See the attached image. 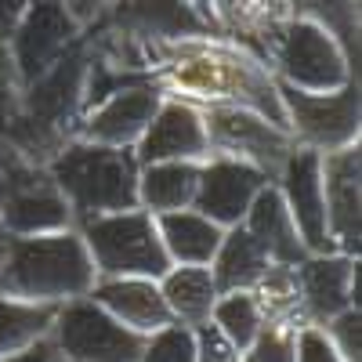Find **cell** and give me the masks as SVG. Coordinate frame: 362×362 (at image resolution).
<instances>
[{"label": "cell", "instance_id": "cb8c5ba5", "mask_svg": "<svg viewBox=\"0 0 362 362\" xmlns=\"http://www.w3.org/2000/svg\"><path fill=\"white\" fill-rule=\"evenodd\" d=\"M54 312H58L54 305H29V300L0 293V358L18 355L44 341L51 334Z\"/></svg>", "mask_w": 362, "mask_h": 362}, {"label": "cell", "instance_id": "9a60e30c", "mask_svg": "<svg viewBox=\"0 0 362 362\" xmlns=\"http://www.w3.org/2000/svg\"><path fill=\"white\" fill-rule=\"evenodd\" d=\"M268 185V174H261L250 163H239L228 156H206L199 163V185L192 210L210 218L221 228H232L247 218L254 196Z\"/></svg>", "mask_w": 362, "mask_h": 362}, {"label": "cell", "instance_id": "f546056e", "mask_svg": "<svg viewBox=\"0 0 362 362\" xmlns=\"http://www.w3.org/2000/svg\"><path fill=\"white\" fill-rule=\"evenodd\" d=\"M319 329L344 362H362V308H348L329 322H322Z\"/></svg>", "mask_w": 362, "mask_h": 362}, {"label": "cell", "instance_id": "d6986e66", "mask_svg": "<svg viewBox=\"0 0 362 362\" xmlns=\"http://www.w3.org/2000/svg\"><path fill=\"white\" fill-rule=\"evenodd\" d=\"M239 225L254 235V243L264 250V257L272 264H297L300 257L308 254L305 243H300V235H297V228H293V218H290L279 189L272 185V181L254 196L247 218Z\"/></svg>", "mask_w": 362, "mask_h": 362}, {"label": "cell", "instance_id": "5b68a950", "mask_svg": "<svg viewBox=\"0 0 362 362\" xmlns=\"http://www.w3.org/2000/svg\"><path fill=\"white\" fill-rule=\"evenodd\" d=\"M76 232L90 254L98 279H116V276L160 279L170 268V257L160 243L156 218L141 206L80 221Z\"/></svg>", "mask_w": 362, "mask_h": 362}, {"label": "cell", "instance_id": "f35d334b", "mask_svg": "<svg viewBox=\"0 0 362 362\" xmlns=\"http://www.w3.org/2000/svg\"><path fill=\"white\" fill-rule=\"evenodd\" d=\"M4 247H8V239H0V261H4Z\"/></svg>", "mask_w": 362, "mask_h": 362}, {"label": "cell", "instance_id": "9c48e42d", "mask_svg": "<svg viewBox=\"0 0 362 362\" xmlns=\"http://www.w3.org/2000/svg\"><path fill=\"white\" fill-rule=\"evenodd\" d=\"M83 37V25L73 18L66 0H29L15 33L8 37V51L18 73V83L29 87L40 80L66 51H73Z\"/></svg>", "mask_w": 362, "mask_h": 362}, {"label": "cell", "instance_id": "4316f807", "mask_svg": "<svg viewBox=\"0 0 362 362\" xmlns=\"http://www.w3.org/2000/svg\"><path fill=\"white\" fill-rule=\"evenodd\" d=\"M210 322H214L221 334L239 348L247 351L264 329V315L257 308V300L250 297V290H232V293H221L214 312H210Z\"/></svg>", "mask_w": 362, "mask_h": 362}, {"label": "cell", "instance_id": "5bb4252c", "mask_svg": "<svg viewBox=\"0 0 362 362\" xmlns=\"http://www.w3.org/2000/svg\"><path fill=\"white\" fill-rule=\"evenodd\" d=\"M160 102L163 95L156 90L153 80L131 83L124 90H116V95L102 98L95 109H87L76 124V138L109 145V148H134L148 127V119L156 116Z\"/></svg>", "mask_w": 362, "mask_h": 362}, {"label": "cell", "instance_id": "74e56055", "mask_svg": "<svg viewBox=\"0 0 362 362\" xmlns=\"http://www.w3.org/2000/svg\"><path fill=\"white\" fill-rule=\"evenodd\" d=\"M185 4H189V8H192L210 29H214V33H218V25H214V8H210V0H185Z\"/></svg>", "mask_w": 362, "mask_h": 362}, {"label": "cell", "instance_id": "836d02e7", "mask_svg": "<svg viewBox=\"0 0 362 362\" xmlns=\"http://www.w3.org/2000/svg\"><path fill=\"white\" fill-rule=\"evenodd\" d=\"M22 167H29V163H22L11 148L4 145V138H0V206H4V196H8V189H11V177H15ZM0 239H8L4 228H0Z\"/></svg>", "mask_w": 362, "mask_h": 362}, {"label": "cell", "instance_id": "2e32d148", "mask_svg": "<svg viewBox=\"0 0 362 362\" xmlns=\"http://www.w3.org/2000/svg\"><path fill=\"white\" fill-rule=\"evenodd\" d=\"M210 156V141H206V124H203V109L163 98L156 116L148 119L145 134L134 145V160L138 167L145 163H170V160H189L203 163Z\"/></svg>", "mask_w": 362, "mask_h": 362}, {"label": "cell", "instance_id": "52a82bcc", "mask_svg": "<svg viewBox=\"0 0 362 362\" xmlns=\"http://www.w3.org/2000/svg\"><path fill=\"white\" fill-rule=\"evenodd\" d=\"M279 98L286 112V131L300 148L315 153H337V148L358 145L362 138V102H358V80L329 95H312L279 83Z\"/></svg>", "mask_w": 362, "mask_h": 362}, {"label": "cell", "instance_id": "8fae6325", "mask_svg": "<svg viewBox=\"0 0 362 362\" xmlns=\"http://www.w3.org/2000/svg\"><path fill=\"white\" fill-rule=\"evenodd\" d=\"M326 235L334 254H362V145L322 153Z\"/></svg>", "mask_w": 362, "mask_h": 362}, {"label": "cell", "instance_id": "4dcf8cb0", "mask_svg": "<svg viewBox=\"0 0 362 362\" xmlns=\"http://www.w3.org/2000/svg\"><path fill=\"white\" fill-rule=\"evenodd\" d=\"M192 341H196V362H239L243 351H239L214 322L192 326Z\"/></svg>", "mask_w": 362, "mask_h": 362}, {"label": "cell", "instance_id": "8d00e7d4", "mask_svg": "<svg viewBox=\"0 0 362 362\" xmlns=\"http://www.w3.org/2000/svg\"><path fill=\"white\" fill-rule=\"evenodd\" d=\"M0 362H54V348H51V341L44 337V341H37L33 348H25V351H18V355H8V358H0Z\"/></svg>", "mask_w": 362, "mask_h": 362}, {"label": "cell", "instance_id": "44dd1931", "mask_svg": "<svg viewBox=\"0 0 362 362\" xmlns=\"http://www.w3.org/2000/svg\"><path fill=\"white\" fill-rule=\"evenodd\" d=\"M160 243L170 257V264H210L221 247L225 228L203 218L199 210H170V214L156 218Z\"/></svg>", "mask_w": 362, "mask_h": 362}, {"label": "cell", "instance_id": "277c9868", "mask_svg": "<svg viewBox=\"0 0 362 362\" xmlns=\"http://www.w3.org/2000/svg\"><path fill=\"white\" fill-rule=\"evenodd\" d=\"M264 66L272 69L276 83L312 90V95H329L358 80V62L348 54V47L312 18H286L268 44Z\"/></svg>", "mask_w": 362, "mask_h": 362}, {"label": "cell", "instance_id": "e575fe53", "mask_svg": "<svg viewBox=\"0 0 362 362\" xmlns=\"http://www.w3.org/2000/svg\"><path fill=\"white\" fill-rule=\"evenodd\" d=\"M109 4H112V0H66V8L73 11V18L80 25H90L95 18H102L109 11Z\"/></svg>", "mask_w": 362, "mask_h": 362}, {"label": "cell", "instance_id": "d6a6232c", "mask_svg": "<svg viewBox=\"0 0 362 362\" xmlns=\"http://www.w3.org/2000/svg\"><path fill=\"white\" fill-rule=\"evenodd\" d=\"M18 98H22V83H18V73H15L8 44L0 40V124L18 109Z\"/></svg>", "mask_w": 362, "mask_h": 362}, {"label": "cell", "instance_id": "8992f818", "mask_svg": "<svg viewBox=\"0 0 362 362\" xmlns=\"http://www.w3.org/2000/svg\"><path fill=\"white\" fill-rule=\"evenodd\" d=\"M47 341L62 362H138L145 348L141 334L116 322L90 297L58 305Z\"/></svg>", "mask_w": 362, "mask_h": 362}, {"label": "cell", "instance_id": "6da1fadb", "mask_svg": "<svg viewBox=\"0 0 362 362\" xmlns=\"http://www.w3.org/2000/svg\"><path fill=\"white\" fill-rule=\"evenodd\" d=\"M148 80L156 83L163 98L189 102L196 109H250L272 119L276 127H286V112L279 98V83L272 69L254 51L235 44L221 33L181 37L153 47Z\"/></svg>", "mask_w": 362, "mask_h": 362}, {"label": "cell", "instance_id": "3957f363", "mask_svg": "<svg viewBox=\"0 0 362 362\" xmlns=\"http://www.w3.org/2000/svg\"><path fill=\"white\" fill-rule=\"evenodd\" d=\"M47 177L66 196L73 221H90L102 214L138 206V160L134 148H109L95 141H66L44 167Z\"/></svg>", "mask_w": 362, "mask_h": 362}, {"label": "cell", "instance_id": "603a6c76", "mask_svg": "<svg viewBox=\"0 0 362 362\" xmlns=\"http://www.w3.org/2000/svg\"><path fill=\"white\" fill-rule=\"evenodd\" d=\"M272 261L264 257V250L254 243V235L243 228V225H232L225 228L221 235V247L210 261V276H214L218 290L221 293H232V290H250Z\"/></svg>", "mask_w": 362, "mask_h": 362}, {"label": "cell", "instance_id": "83f0119b", "mask_svg": "<svg viewBox=\"0 0 362 362\" xmlns=\"http://www.w3.org/2000/svg\"><path fill=\"white\" fill-rule=\"evenodd\" d=\"M138 362H196V341H192V329L189 326H163L160 334L145 337L141 358Z\"/></svg>", "mask_w": 362, "mask_h": 362}, {"label": "cell", "instance_id": "7402d4cb", "mask_svg": "<svg viewBox=\"0 0 362 362\" xmlns=\"http://www.w3.org/2000/svg\"><path fill=\"white\" fill-rule=\"evenodd\" d=\"M199 185V163L170 160V163H145L138 170V206L153 218L170 210H189Z\"/></svg>", "mask_w": 362, "mask_h": 362}, {"label": "cell", "instance_id": "7c38bea8", "mask_svg": "<svg viewBox=\"0 0 362 362\" xmlns=\"http://www.w3.org/2000/svg\"><path fill=\"white\" fill-rule=\"evenodd\" d=\"M0 228L11 239H25V235L69 232V228H76V221H73L66 196L47 177V170L22 167L11 177V189L4 196V206H0Z\"/></svg>", "mask_w": 362, "mask_h": 362}, {"label": "cell", "instance_id": "d4e9b609", "mask_svg": "<svg viewBox=\"0 0 362 362\" xmlns=\"http://www.w3.org/2000/svg\"><path fill=\"white\" fill-rule=\"evenodd\" d=\"M250 297L257 300V308L264 322H283L293 329H305V315H300V293L293 279V264H268L264 276L250 286Z\"/></svg>", "mask_w": 362, "mask_h": 362}, {"label": "cell", "instance_id": "ffe728a7", "mask_svg": "<svg viewBox=\"0 0 362 362\" xmlns=\"http://www.w3.org/2000/svg\"><path fill=\"white\" fill-rule=\"evenodd\" d=\"M160 293L167 300V312L177 326H203L210 322V312L218 305V283L210 276V264H170L156 279Z\"/></svg>", "mask_w": 362, "mask_h": 362}, {"label": "cell", "instance_id": "ac0fdd59", "mask_svg": "<svg viewBox=\"0 0 362 362\" xmlns=\"http://www.w3.org/2000/svg\"><path fill=\"white\" fill-rule=\"evenodd\" d=\"M210 8H214L218 33L254 51L261 62L272 37L283 29L286 18H293L286 0H210Z\"/></svg>", "mask_w": 362, "mask_h": 362}, {"label": "cell", "instance_id": "4fadbf2b", "mask_svg": "<svg viewBox=\"0 0 362 362\" xmlns=\"http://www.w3.org/2000/svg\"><path fill=\"white\" fill-rule=\"evenodd\" d=\"M279 189L293 228L308 254H334L326 235V203H322V153L315 148H293L286 156L279 177L272 181Z\"/></svg>", "mask_w": 362, "mask_h": 362}, {"label": "cell", "instance_id": "7a4b0ae2", "mask_svg": "<svg viewBox=\"0 0 362 362\" xmlns=\"http://www.w3.org/2000/svg\"><path fill=\"white\" fill-rule=\"evenodd\" d=\"M98 272L76 228L54 235H25L11 239L0 261V293L29 300V305H66L87 297Z\"/></svg>", "mask_w": 362, "mask_h": 362}, {"label": "cell", "instance_id": "f1b7e54d", "mask_svg": "<svg viewBox=\"0 0 362 362\" xmlns=\"http://www.w3.org/2000/svg\"><path fill=\"white\" fill-rule=\"evenodd\" d=\"M293 348H297V329L293 326L264 322L261 337L243 351L239 362H293Z\"/></svg>", "mask_w": 362, "mask_h": 362}, {"label": "cell", "instance_id": "ab89813d", "mask_svg": "<svg viewBox=\"0 0 362 362\" xmlns=\"http://www.w3.org/2000/svg\"><path fill=\"white\" fill-rule=\"evenodd\" d=\"M54 362H62V358H54Z\"/></svg>", "mask_w": 362, "mask_h": 362}, {"label": "cell", "instance_id": "1f68e13d", "mask_svg": "<svg viewBox=\"0 0 362 362\" xmlns=\"http://www.w3.org/2000/svg\"><path fill=\"white\" fill-rule=\"evenodd\" d=\"M293 362H344V358L329 348V341L319 326H305V329H297Z\"/></svg>", "mask_w": 362, "mask_h": 362}, {"label": "cell", "instance_id": "484cf974", "mask_svg": "<svg viewBox=\"0 0 362 362\" xmlns=\"http://www.w3.org/2000/svg\"><path fill=\"white\" fill-rule=\"evenodd\" d=\"M286 4H290L293 18H312V22L326 25L358 62V33H362L358 0H286Z\"/></svg>", "mask_w": 362, "mask_h": 362}, {"label": "cell", "instance_id": "e0dca14e", "mask_svg": "<svg viewBox=\"0 0 362 362\" xmlns=\"http://www.w3.org/2000/svg\"><path fill=\"white\" fill-rule=\"evenodd\" d=\"M98 308H105L116 322H124L127 329L141 337L160 334L163 326H170L167 300L160 293L156 279H141V276H116V279H95L87 293Z\"/></svg>", "mask_w": 362, "mask_h": 362}, {"label": "cell", "instance_id": "ba28073f", "mask_svg": "<svg viewBox=\"0 0 362 362\" xmlns=\"http://www.w3.org/2000/svg\"><path fill=\"white\" fill-rule=\"evenodd\" d=\"M203 124H206V141H210V156H228L239 163H250L268 181H276L286 156L297 148L286 127H276L272 119L250 109H203Z\"/></svg>", "mask_w": 362, "mask_h": 362}, {"label": "cell", "instance_id": "d590c367", "mask_svg": "<svg viewBox=\"0 0 362 362\" xmlns=\"http://www.w3.org/2000/svg\"><path fill=\"white\" fill-rule=\"evenodd\" d=\"M25 8H29V0H0V40H4V44L15 33V25H18Z\"/></svg>", "mask_w": 362, "mask_h": 362}, {"label": "cell", "instance_id": "30bf717a", "mask_svg": "<svg viewBox=\"0 0 362 362\" xmlns=\"http://www.w3.org/2000/svg\"><path fill=\"white\" fill-rule=\"evenodd\" d=\"M300 293V315L308 326H322L348 308H362V264L348 254H305L293 264Z\"/></svg>", "mask_w": 362, "mask_h": 362}]
</instances>
